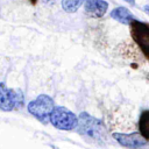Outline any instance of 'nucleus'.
<instances>
[{
	"label": "nucleus",
	"instance_id": "5",
	"mask_svg": "<svg viewBox=\"0 0 149 149\" xmlns=\"http://www.w3.org/2000/svg\"><path fill=\"white\" fill-rule=\"evenodd\" d=\"M24 98L21 91L7 87L3 83H0V111L10 112L19 108Z\"/></svg>",
	"mask_w": 149,
	"mask_h": 149
},
{
	"label": "nucleus",
	"instance_id": "8",
	"mask_svg": "<svg viewBox=\"0 0 149 149\" xmlns=\"http://www.w3.org/2000/svg\"><path fill=\"white\" fill-rule=\"evenodd\" d=\"M109 15L115 21H118V22H120L122 24H128V26H130V23L134 20H136L135 16L133 15V13L128 8H126L123 6L115 7L114 9H112V12H111Z\"/></svg>",
	"mask_w": 149,
	"mask_h": 149
},
{
	"label": "nucleus",
	"instance_id": "11",
	"mask_svg": "<svg viewBox=\"0 0 149 149\" xmlns=\"http://www.w3.org/2000/svg\"><path fill=\"white\" fill-rule=\"evenodd\" d=\"M143 10H144V12H146V13L149 15V5H146V6L143 7Z\"/></svg>",
	"mask_w": 149,
	"mask_h": 149
},
{
	"label": "nucleus",
	"instance_id": "4",
	"mask_svg": "<svg viewBox=\"0 0 149 149\" xmlns=\"http://www.w3.org/2000/svg\"><path fill=\"white\" fill-rule=\"evenodd\" d=\"M130 35L144 57L149 61V23L134 20L130 23Z\"/></svg>",
	"mask_w": 149,
	"mask_h": 149
},
{
	"label": "nucleus",
	"instance_id": "10",
	"mask_svg": "<svg viewBox=\"0 0 149 149\" xmlns=\"http://www.w3.org/2000/svg\"><path fill=\"white\" fill-rule=\"evenodd\" d=\"M85 2V0H62V8L66 13H74Z\"/></svg>",
	"mask_w": 149,
	"mask_h": 149
},
{
	"label": "nucleus",
	"instance_id": "6",
	"mask_svg": "<svg viewBox=\"0 0 149 149\" xmlns=\"http://www.w3.org/2000/svg\"><path fill=\"white\" fill-rule=\"evenodd\" d=\"M113 137L114 140H116L119 144L129 149H140L147 144V141L144 140V137L137 133H130V134L114 133Z\"/></svg>",
	"mask_w": 149,
	"mask_h": 149
},
{
	"label": "nucleus",
	"instance_id": "3",
	"mask_svg": "<svg viewBox=\"0 0 149 149\" xmlns=\"http://www.w3.org/2000/svg\"><path fill=\"white\" fill-rule=\"evenodd\" d=\"M50 122L57 129L72 130L78 126V118L66 107L56 106L50 115Z\"/></svg>",
	"mask_w": 149,
	"mask_h": 149
},
{
	"label": "nucleus",
	"instance_id": "13",
	"mask_svg": "<svg viewBox=\"0 0 149 149\" xmlns=\"http://www.w3.org/2000/svg\"><path fill=\"white\" fill-rule=\"evenodd\" d=\"M29 1H30V3H31V5H35V3L37 2V0H29Z\"/></svg>",
	"mask_w": 149,
	"mask_h": 149
},
{
	"label": "nucleus",
	"instance_id": "1",
	"mask_svg": "<svg viewBox=\"0 0 149 149\" xmlns=\"http://www.w3.org/2000/svg\"><path fill=\"white\" fill-rule=\"evenodd\" d=\"M78 133L84 137L102 143L106 139V129L101 120L90 115L86 112H81L78 118Z\"/></svg>",
	"mask_w": 149,
	"mask_h": 149
},
{
	"label": "nucleus",
	"instance_id": "9",
	"mask_svg": "<svg viewBox=\"0 0 149 149\" xmlns=\"http://www.w3.org/2000/svg\"><path fill=\"white\" fill-rule=\"evenodd\" d=\"M139 129L146 141H149V109L142 112L139 120Z\"/></svg>",
	"mask_w": 149,
	"mask_h": 149
},
{
	"label": "nucleus",
	"instance_id": "7",
	"mask_svg": "<svg viewBox=\"0 0 149 149\" xmlns=\"http://www.w3.org/2000/svg\"><path fill=\"white\" fill-rule=\"evenodd\" d=\"M108 8V2L105 0H85V10L94 17L105 15Z\"/></svg>",
	"mask_w": 149,
	"mask_h": 149
},
{
	"label": "nucleus",
	"instance_id": "2",
	"mask_svg": "<svg viewBox=\"0 0 149 149\" xmlns=\"http://www.w3.org/2000/svg\"><path fill=\"white\" fill-rule=\"evenodd\" d=\"M55 107L56 106L54 104L52 98L48 94H40L36 99L31 100L27 106L28 112L44 125H47L50 121V115Z\"/></svg>",
	"mask_w": 149,
	"mask_h": 149
},
{
	"label": "nucleus",
	"instance_id": "12",
	"mask_svg": "<svg viewBox=\"0 0 149 149\" xmlns=\"http://www.w3.org/2000/svg\"><path fill=\"white\" fill-rule=\"evenodd\" d=\"M126 2H128L129 5H132V6H134L135 5V0H125Z\"/></svg>",
	"mask_w": 149,
	"mask_h": 149
}]
</instances>
